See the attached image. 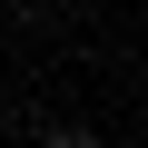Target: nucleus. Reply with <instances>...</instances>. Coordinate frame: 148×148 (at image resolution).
Returning <instances> with one entry per match:
<instances>
[{
  "label": "nucleus",
  "instance_id": "1",
  "mask_svg": "<svg viewBox=\"0 0 148 148\" xmlns=\"http://www.w3.org/2000/svg\"><path fill=\"white\" fill-rule=\"evenodd\" d=\"M40 148H99V138H89V128H49Z\"/></svg>",
  "mask_w": 148,
  "mask_h": 148
}]
</instances>
